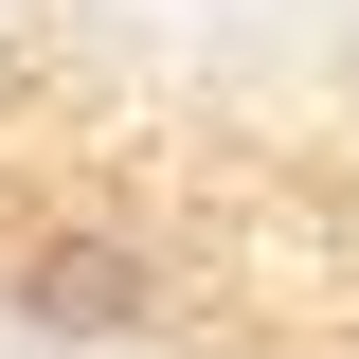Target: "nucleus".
Segmentation results:
<instances>
[{"label": "nucleus", "instance_id": "f257e3e1", "mask_svg": "<svg viewBox=\"0 0 359 359\" xmlns=\"http://www.w3.org/2000/svg\"><path fill=\"white\" fill-rule=\"evenodd\" d=\"M0 323L36 359H144L180 323V269L144 233H108V216H18L0 233Z\"/></svg>", "mask_w": 359, "mask_h": 359}, {"label": "nucleus", "instance_id": "f03ea898", "mask_svg": "<svg viewBox=\"0 0 359 359\" xmlns=\"http://www.w3.org/2000/svg\"><path fill=\"white\" fill-rule=\"evenodd\" d=\"M341 72H359V36H341Z\"/></svg>", "mask_w": 359, "mask_h": 359}]
</instances>
